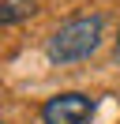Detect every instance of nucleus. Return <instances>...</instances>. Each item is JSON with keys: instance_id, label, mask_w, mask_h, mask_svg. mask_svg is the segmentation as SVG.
<instances>
[{"instance_id": "nucleus-3", "label": "nucleus", "mask_w": 120, "mask_h": 124, "mask_svg": "<svg viewBox=\"0 0 120 124\" xmlns=\"http://www.w3.org/2000/svg\"><path fill=\"white\" fill-rule=\"evenodd\" d=\"M34 11H38L34 0H4V4H0V23L11 26V23H19V19H30Z\"/></svg>"}, {"instance_id": "nucleus-4", "label": "nucleus", "mask_w": 120, "mask_h": 124, "mask_svg": "<svg viewBox=\"0 0 120 124\" xmlns=\"http://www.w3.org/2000/svg\"><path fill=\"white\" fill-rule=\"evenodd\" d=\"M112 56H116V64H120V34H116V49H112Z\"/></svg>"}, {"instance_id": "nucleus-1", "label": "nucleus", "mask_w": 120, "mask_h": 124, "mask_svg": "<svg viewBox=\"0 0 120 124\" xmlns=\"http://www.w3.org/2000/svg\"><path fill=\"white\" fill-rule=\"evenodd\" d=\"M101 15H82V19H71L64 23L56 34L49 38L45 53H49L52 64H75V60H86L90 53L98 49L101 41Z\"/></svg>"}, {"instance_id": "nucleus-2", "label": "nucleus", "mask_w": 120, "mask_h": 124, "mask_svg": "<svg viewBox=\"0 0 120 124\" xmlns=\"http://www.w3.org/2000/svg\"><path fill=\"white\" fill-rule=\"evenodd\" d=\"M94 113V101L86 94H56L41 105V124H86Z\"/></svg>"}]
</instances>
